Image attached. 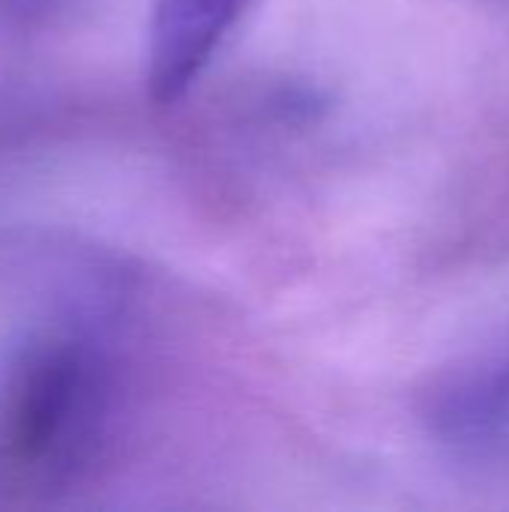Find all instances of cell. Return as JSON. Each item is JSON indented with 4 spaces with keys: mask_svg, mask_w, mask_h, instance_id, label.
<instances>
[{
    "mask_svg": "<svg viewBox=\"0 0 509 512\" xmlns=\"http://www.w3.org/2000/svg\"><path fill=\"white\" fill-rule=\"evenodd\" d=\"M129 378L99 297L24 330L0 357V510L54 507L111 465Z\"/></svg>",
    "mask_w": 509,
    "mask_h": 512,
    "instance_id": "obj_1",
    "label": "cell"
},
{
    "mask_svg": "<svg viewBox=\"0 0 509 512\" xmlns=\"http://www.w3.org/2000/svg\"><path fill=\"white\" fill-rule=\"evenodd\" d=\"M249 0H153L147 87L159 105L180 102L204 75Z\"/></svg>",
    "mask_w": 509,
    "mask_h": 512,
    "instance_id": "obj_2",
    "label": "cell"
},
{
    "mask_svg": "<svg viewBox=\"0 0 509 512\" xmlns=\"http://www.w3.org/2000/svg\"><path fill=\"white\" fill-rule=\"evenodd\" d=\"M429 423L456 447L509 444V351L447 381L429 402Z\"/></svg>",
    "mask_w": 509,
    "mask_h": 512,
    "instance_id": "obj_3",
    "label": "cell"
}]
</instances>
